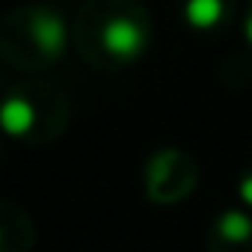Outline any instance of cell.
I'll return each mask as SVG.
<instances>
[{
    "label": "cell",
    "mask_w": 252,
    "mask_h": 252,
    "mask_svg": "<svg viewBox=\"0 0 252 252\" xmlns=\"http://www.w3.org/2000/svg\"><path fill=\"white\" fill-rule=\"evenodd\" d=\"M187 12H190V18L196 24H211L220 15V3H217V0H193Z\"/></svg>",
    "instance_id": "cell-1"
},
{
    "label": "cell",
    "mask_w": 252,
    "mask_h": 252,
    "mask_svg": "<svg viewBox=\"0 0 252 252\" xmlns=\"http://www.w3.org/2000/svg\"><path fill=\"white\" fill-rule=\"evenodd\" d=\"M107 45H110V48H116V51H128V48L134 45V33H131L128 27H125V24H116V27L110 30Z\"/></svg>",
    "instance_id": "cell-2"
}]
</instances>
